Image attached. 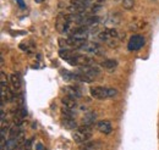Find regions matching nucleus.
Instances as JSON below:
<instances>
[{
	"instance_id": "ddd939ff",
	"label": "nucleus",
	"mask_w": 159,
	"mask_h": 150,
	"mask_svg": "<svg viewBox=\"0 0 159 150\" xmlns=\"http://www.w3.org/2000/svg\"><path fill=\"white\" fill-rule=\"evenodd\" d=\"M10 82H11V86L14 88V90H20L21 88V79L17 73H12L10 76Z\"/></svg>"
},
{
	"instance_id": "aec40b11",
	"label": "nucleus",
	"mask_w": 159,
	"mask_h": 150,
	"mask_svg": "<svg viewBox=\"0 0 159 150\" xmlns=\"http://www.w3.org/2000/svg\"><path fill=\"white\" fill-rule=\"evenodd\" d=\"M104 1H105V0H97V2H98V4H100V5H102Z\"/></svg>"
},
{
	"instance_id": "6ab92c4d",
	"label": "nucleus",
	"mask_w": 159,
	"mask_h": 150,
	"mask_svg": "<svg viewBox=\"0 0 159 150\" xmlns=\"http://www.w3.org/2000/svg\"><path fill=\"white\" fill-rule=\"evenodd\" d=\"M17 2H19V5H20L21 7H25V4H23V1H22V0H17Z\"/></svg>"
},
{
	"instance_id": "412c9836",
	"label": "nucleus",
	"mask_w": 159,
	"mask_h": 150,
	"mask_svg": "<svg viewBox=\"0 0 159 150\" xmlns=\"http://www.w3.org/2000/svg\"><path fill=\"white\" fill-rule=\"evenodd\" d=\"M36 1H37V2H42V1H43V0H36Z\"/></svg>"
},
{
	"instance_id": "f03ea898",
	"label": "nucleus",
	"mask_w": 159,
	"mask_h": 150,
	"mask_svg": "<svg viewBox=\"0 0 159 150\" xmlns=\"http://www.w3.org/2000/svg\"><path fill=\"white\" fill-rule=\"evenodd\" d=\"M74 140H76L77 143H86L91 139L92 137V128L88 125H83L81 127H77L76 131L72 134Z\"/></svg>"
},
{
	"instance_id": "9d476101",
	"label": "nucleus",
	"mask_w": 159,
	"mask_h": 150,
	"mask_svg": "<svg viewBox=\"0 0 159 150\" xmlns=\"http://www.w3.org/2000/svg\"><path fill=\"white\" fill-rule=\"evenodd\" d=\"M61 103L64 104V106H67V108L74 109V110L77 108V101H76V99H75V98H71V96H69V95H65V96L61 99Z\"/></svg>"
},
{
	"instance_id": "423d86ee",
	"label": "nucleus",
	"mask_w": 159,
	"mask_h": 150,
	"mask_svg": "<svg viewBox=\"0 0 159 150\" xmlns=\"http://www.w3.org/2000/svg\"><path fill=\"white\" fill-rule=\"evenodd\" d=\"M80 50H83L86 53H92V54H100L102 53V48L99 46V44H97L94 42H86Z\"/></svg>"
},
{
	"instance_id": "4468645a",
	"label": "nucleus",
	"mask_w": 159,
	"mask_h": 150,
	"mask_svg": "<svg viewBox=\"0 0 159 150\" xmlns=\"http://www.w3.org/2000/svg\"><path fill=\"white\" fill-rule=\"evenodd\" d=\"M94 121H96V113H88L83 118V123L88 125V126H92L94 123Z\"/></svg>"
},
{
	"instance_id": "39448f33",
	"label": "nucleus",
	"mask_w": 159,
	"mask_h": 150,
	"mask_svg": "<svg viewBox=\"0 0 159 150\" xmlns=\"http://www.w3.org/2000/svg\"><path fill=\"white\" fill-rule=\"evenodd\" d=\"M146 40H144V37L141 36V34H135L130 38L129 40V44H127V48L129 50L131 51H136V50H139L143 45H144Z\"/></svg>"
},
{
	"instance_id": "0eeeda50",
	"label": "nucleus",
	"mask_w": 159,
	"mask_h": 150,
	"mask_svg": "<svg viewBox=\"0 0 159 150\" xmlns=\"http://www.w3.org/2000/svg\"><path fill=\"white\" fill-rule=\"evenodd\" d=\"M97 130H98L100 133H103V134H109V133H111V131H113V127H111L110 121H108V120H102V121H99V122L97 123Z\"/></svg>"
},
{
	"instance_id": "9b49d317",
	"label": "nucleus",
	"mask_w": 159,
	"mask_h": 150,
	"mask_svg": "<svg viewBox=\"0 0 159 150\" xmlns=\"http://www.w3.org/2000/svg\"><path fill=\"white\" fill-rule=\"evenodd\" d=\"M61 123H62L64 127H66V128H69V130H72V128H77V127H79L74 117H65V116H64L62 120H61Z\"/></svg>"
},
{
	"instance_id": "6e6552de",
	"label": "nucleus",
	"mask_w": 159,
	"mask_h": 150,
	"mask_svg": "<svg viewBox=\"0 0 159 150\" xmlns=\"http://www.w3.org/2000/svg\"><path fill=\"white\" fill-rule=\"evenodd\" d=\"M64 93H65V95H69V96L75 98V99H80L82 96V93H81L80 88L74 87V86H66V87H64Z\"/></svg>"
},
{
	"instance_id": "a211bd4d",
	"label": "nucleus",
	"mask_w": 159,
	"mask_h": 150,
	"mask_svg": "<svg viewBox=\"0 0 159 150\" xmlns=\"http://www.w3.org/2000/svg\"><path fill=\"white\" fill-rule=\"evenodd\" d=\"M36 149H37V150H44V148H43V144H42V143H38V144H37V147H36Z\"/></svg>"
},
{
	"instance_id": "20e7f679",
	"label": "nucleus",
	"mask_w": 159,
	"mask_h": 150,
	"mask_svg": "<svg viewBox=\"0 0 159 150\" xmlns=\"http://www.w3.org/2000/svg\"><path fill=\"white\" fill-rule=\"evenodd\" d=\"M70 65L72 66H77V67H84V66H91L93 64V60L91 57L86 56V55H81V54H75L72 59H70L67 61Z\"/></svg>"
},
{
	"instance_id": "f257e3e1",
	"label": "nucleus",
	"mask_w": 159,
	"mask_h": 150,
	"mask_svg": "<svg viewBox=\"0 0 159 150\" xmlns=\"http://www.w3.org/2000/svg\"><path fill=\"white\" fill-rule=\"evenodd\" d=\"M89 93L93 98L103 100V99L114 98L115 95H118V90L115 88H109V87H94V88H91Z\"/></svg>"
},
{
	"instance_id": "1a4fd4ad",
	"label": "nucleus",
	"mask_w": 159,
	"mask_h": 150,
	"mask_svg": "<svg viewBox=\"0 0 159 150\" xmlns=\"http://www.w3.org/2000/svg\"><path fill=\"white\" fill-rule=\"evenodd\" d=\"M80 71L81 72H83L84 75L89 76L91 78H93V77H96V76L99 75V68H97L96 66H84V67H81L80 68Z\"/></svg>"
},
{
	"instance_id": "2eb2a0df",
	"label": "nucleus",
	"mask_w": 159,
	"mask_h": 150,
	"mask_svg": "<svg viewBox=\"0 0 159 150\" xmlns=\"http://www.w3.org/2000/svg\"><path fill=\"white\" fill-rule=\"evenodd\" d=\"M61 113H62V116H65V117H74V116H75L74 109H70V108H67V106L61 108Z\"/></svg>"
},
{
	"instance_id": "7ed1b4c3",
	"label": "nucleus",
	"mask_w": 159,
	"mask_h": 150,
	"mask_svg": "<svg viewBox=\"0 0 159 150\" xmlns=\"http://www.w3.org/2000/svg\"><path fill=\"white\" fill-rule=\"evenodd\" d=\"M98 38L103 42H107L110 46L116 45V40L119 39L118 38V31L114 29V28H108V29L102 31L98 34Z\"/></svg>"
},
{
	"instance_id": "f3484780",
	"label": "nucleus",
	"mask_w": 159,
	"mask_h": 150,
	"mask_svg": "<svg viewBox=\"0 0 159 150\" xmlns=\"http://www.w3.org/2000/svg\"><path fill=\"white\" fill-rule=\"evenodd\" d=\"M1 83H6V76L4 72H1Z\"/></svg>"
},
{
	"instance_id": "f8f14e48",
	"label": "nucleus",
	"mask_w": 159,
	"mask_h": 150,
	"mask_svg": "<svg viewBox=\"0 0 159 150\" xmlns=\"http://www.w3.org/2000/svg\"><path fill=\"white\" fill-rule=\"evenodd\" d=\"M100 66L103 67V68H105V70H115L116 68V66H118V61L116 60H114V59H107V60H104L102 64H100Z\"/></svg>"
},
{
	"instance_id": "dca6fc26",
	"label": "nucleus",
	"mask_w": 159,
	"mask_h": 150,
	"mask_svg": "<svg viewBox=\"0 0 159 150\" xmlns=\"http://www.w3.org/2000/svg\"><path fill=\"white\" fill-rule=\"evenodd\" d=\"M135 5V0H122V6L126 10H131Z\"/></svg>"
}]
</instances>
